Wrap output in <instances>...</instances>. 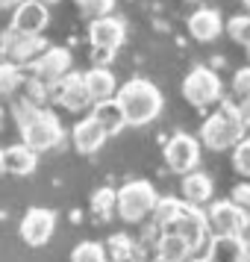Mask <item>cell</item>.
<instances>
[{"label":"cell","mask_w":250,"mask_h":262,"mask_svg":"<svg viewBox=\"0 0 250 262\" xmlns=\"http://www.w3.org/2000/svg\"><path fill=\"white\" fill-rule=\"evenodd\" d=\"M18 89H24V71H21V65L0 62V95L12 97Z\"/></svg>","instance_id":"d4e9b609"},{"label":"cell","mask_w":250,"mask_h":262,"mask_svg":"<svg viewBox=\"0 0 250 262\" xmlns=\"http://www.w3.org/2000/svg\"><path fill=\"white\" fill-rule=\"evenodd\" d=\"M247 242L244 236H212L206 242V259L209 262H244L247 259Z\"/></svg>","instance_id":"2e32d148"},{"label":"cell","mask_w":250,"mask_h":262,"mask_svg":"<svg viewBox=\"0 0 250 262\" xmlns=\"http://www.w3.org/2000/svg\"><path fill=\"white\" fill-rule=\"evenodd\" d=\"M183 209H186V201L171 198V194H168V198H159V201H156V206H153V212H150V221H153L150 227L162 233V230H168V227L177 221Z\"/></svg>","instance_id":"603a6c76"},{"label":"cell","mask_w":250,"mask_h":262,"mask_svg":"<svg viewBox=\"0 0 250 262\" xmlns=\"http://www.w3.org/2000/svg\"><path fill=\"white\" fill-rule=\"evenodd\" d=\"M153 253H156V262H189L194 256V250L189 248V242L179 238L174 230H162L156 236Z\"/></svg>","instance_id":"e0dca14e"},{"label":"cell","mask_w":250,"mask_h":262,"mask_svg":"<svg viewBox=\"0 0 250 262\" xmlns=\"http://www.w3.org/2000/svg\"><path fill=\"white\" fill-rule=\"evenodd\" d=\"M206 221H209V233L215 236H244L250 215L233 201H215L206 212Z\"/></svg>","instance_id":"52a82bcc"},{"label":"cell","mask_w":250,"mask_h":262,"mask_svg":"<svg viewBox=\"0 0 250 262\" xmlns=\"http://www.w3.org/2000/svg\"><path fill=\"white\" fill-rule=\"evenodd\" d=\"M92 118L106 130V136H118L124 127H127V118H124V109L115 97H109V100H97L95 109H92Z\"/></svg>","instance_id":"44dd1931"},{"label":"cell","mask_w":250,"mask_h":262,"mask_svg":"<svg viewBox=\"0 0 250 262\" xmlns=\"http://www.w3.org/2000/svg\"><path fill=\"white\" fill-rule=\"evenodd\" d=\"M241 139H244V124L238 118V106L230 100H221V106L203 121L200 142L209 150H233Z\"/></svg>","instance_id":"7a4b0ae2"},{"label":"cell","mask_w":250,"mask_h":262,"mask_svg":"<svg viewBox=\"0 0 250 262\" xmlns=\"http://www.w3.org/2000/svg\"><path fill=\"white\" fill-rule=\"evenodd\" d=\"M38 3H44V6H53V3H59V0H38Z\"/></svg>","instance_id":"8d00e7d4"},{"label":"cell","mask_w":250,"mask_h":262,"mask_svg":"<svg viewBox=\"0 0 250 262\" xmlns=\"http://www.w3.org/2000/svg\"><path fill=\"white\" fill-rule=\"evenodd\" d=\"M0 127H3V109H0Z\"/></svg>","instance_id":"f35d334b"},{"label":"cell","mask_w":250,"mask_h":262,"mask_svg":"<svg viewBox=\"0 0 250 262\" xmlns=\"http://www.w3.org/2000/svg\"><path fill=\"white\" fill-rule=\"evenodd\" d=\"M56 230V212L44 209V206H33L27 209V215L21 218V238H24L30 248H41L53 238Z\"/></svg>","instance_id":"8fae6325"},{"label":"cell","mask_w":250,"mask_h":262,"mask_svg":"<svg viewBox=\"0 0 250 262\" xmlns=\"http://www.w3.org/2000/svg\"><path fill=\"white\" fill-rule=\"evenodd\" d=\"M85 85L92 92V100H109V97L118 95V80L115 74L109 71L106 65H95L92 71H85Z\"/></svg>","instance_id":"7402d4cb"},{"label":"cell","mask_w":250,"mask_h":262,"mask_svg":"<svg viewBox=\"0 0 250 262\" xmlns=\"http://www.w3.org/2000/svg\"><path fill=\"white\" fill-rule=\"evenodd\" d=\"M233 168H236L241 177H250V136H244L233 147Z\"/></svg>","instance_id":"f1b7e54d"},{"label":"cell","mask_w":250,"mask_h":262,"mask_svg":"<svg viewBox=\"0 0 250 262\" xmlns=\"http://www.w3.org/2000/svg\"><path fill=\"white\" fill-rule=\"evenodd\" d=\"M183 201L189 203V206H200V203L212 201V177L209 174H203V171H189V174H183Z\"/></svg>","instance_id":"ffe728a7"},{"label":"cell","mask_w":250,"mask_h":262,"mask_svg":"<svg viewBox=\"0 0 250 262\" xmlns=\"http://www.w3.org/2000/svg\"><path fill=\"white\" fill-rule=\"evenodd\" d=\"M6 171V165H3V147H0V174Z\"/></svg>","instance_id":"d590c367"},{"label":"cell","mask_w":250,"mask_h":262,"mask_svg":"<svg viewBox=\"0 0 250 262\" xmlns=\"http://www.w3.org/2000/svg\"><path fill=\"white\" fill-rule=\"evenodd\" d=\"M189 33L197 38V41H203V45H206V41H215V38L224 33L221 12H218V9H206V6L197 9V12L189 18Z\"/></svg>","instance_id":"ac0fdd59"},{"label":"cell","mask_w":250,"mask_h":262,"mask_svg":"<svg viewBox=\"0 0 250 262\" xmlns=\"http://www.w3.org/2000/svg\"><path fill=\"white\" fill-rule=\"evenodd\" d=\"M38 112H41V106H36V103H30V100H15L12 106V115H15V124H18V130H24L30 121L36 118Z\"/></svg>","instance_id":"f546056e"},{"label":"cell","mask_w":250,"mask_h":262,"mask_svg":"<svg viewBox=\"0 0 250 262\" xmlns=\"http://www.w3.org/2000/svg\"><path fill=\"white\" fill-rule=\"evenodd\" d=\"M48 50L44 38L41 36H24V33H15L12 27L3 33V41H0V56L3 62H12V65H33V62Z\"/></svg>","instance_id":"ba28073f"},{"label":"cell","mask_w":250,"mask_h":262,"mask_svg":"<svg viewBox=\"0 0 250 262\" xmlns=\"http://www.w3.org/2000/svg\"><path fill=\"white\" fill-rule=\"evenodd\" d=\"M247 56H250V48H247Z\"/></svg>","instance_id":"7bdbcfd3"},{"label":"cell","mask_w":250,"mask_h":262,"mask_svg":"<svg viewBox=\"0 0 250 262\" xmlns=\"http://www.w3.org/2000/svg\"><path fill=\"white\" fill-rule=\"evenodd\" d=\"M168 230H174L179 238H186L194 253L200 248H206V242H209V221H206V212H200L197 206H189V203H186V209L179 212V218L168 227Z\"/></svg>","instance_id":"7c38bea8"},{"label":"cell","mask_w":250,"mask_h":262,"mask_svg":"<svg viewBox=\"0 0 250 262\" xmlns=\"http://www.w3.org/2000/svg\"><path fill=\"white\" fill-rule=\"evenodd\" d=\"M233 203H238L241 209H247L250 212V183H238L236 189H233V198H230Z\"/></svg>","instance_id":"d6a6232c"},{"label":"cell","mask_w":250,"mask_h":262,"mask_svg":"<svg viewBox=\"0 0 250 262\" xmlns=\"http://www.w3.org/2000/svg\"><path fill=\"white\" fill-rule=\"evenodd\" d=\"M50 24L48 6L38 0H21L12 9V30L24 33V36H41Z\"/></svg>","instance_id":"5bb4252c"},{"label":"cell","mask_w":250,"mask_h":262,"mask_svg":"<svg viewBox=\"0 0 250 262\" xmlns=\"http://www.w3.org/2000/svg\"><path fill=\"white\" fill-rule=\"evenodd\" d=\"M238 118H241L244 130H247V127H250V95L241 97V103H238Z\"/></svg>","instance_id":"836d02e7"},{"label":"cell","mask_w":250,"mask_h":262,"mask_svg":"<svg viewBox=\"0 0 250 262\" xmlns=\"http://www.w3.org/2000/svg\"><path fill=\"white\" fill-rule=\"evenodd\" d=\"M221 92H224L221 77H218L212 68H206V65L191 68V71L186 74V80H183V97L189 100L191 106H212V103H221Z\"/></svg>","instance_id":"5b68a950"},{"label":"cell","mask_w":250,"mask_h":262,"mask_svg":"<svg viewBox=\"0 0 250 262\" xmlns=\"http://www.w3.org/2000/svg\"><path fill=\"white\" fill-rule=\"evenodd\" d=\"M233 92H236L238 97L250 95V65H244V68H238V71L233 74Z\"/></svg>","instance_id":"1f68e13d"},{"label":"cell","mask_w":250,"mask_h":262,"mask_svg":"<svg viewBox=\"0 0 250 262\" xmlns=\"http://www.w3.org/2000/svg\"><path fill=\"white\" fill-rule=\"evenodd\" d=\"M21 136H24L27 147H33L36 154H41V150H53V147L65 139V130H62L59 118H56L50 109H41L36 118L21 130Z\"/></svg>","instance_id":"8992f818"},{"label":"cell","mask_w":250,"mask_h":262,"mask_svg":"<svg viewBox=\"0 0 250 262\" xmlns=\"http://www.w3.org/2000/svg\"><path fill=\"white\" fill-rule=\"evenodd\" d=\"M71 262H109V256L100 242H80L71 253Z\"/></svg>","instance_id":"4316f807"},{"label":"cell","mask_w":250,"mask_h":262,"mask_svg":"<svg viewBox=\"0 0 250 262\" xmlns=\"http://www.w3.org/2000/svg\"><path fill=\"white\" fill-rule=\"evenodd\" d=\"M224 30L230 33V38H233V41H238V45L250 48V15H236V18H230Z\"/></svg>","instance_id":"83f0119b"},{"label":"cell","mask_w":250,"mask_h":262,"mask_svg":"<svg viewBox=\"0 0 250 262\" xmlns=\"http://www.w3.org/2000/svg\"><path fill=\"white\" fill-rule=\"evenodd\" d=\"M200 162V142L189 133H174L165 142V165L174 174H189Z\"/></svg>","instance_id":"9c48e42d"},{"label":"cell","mask_w":250,"mask_h":262,"mask_svg":"<svg viewBox=\"0 0 250 262\" xmlns=\"http://www.w3.org/2000/svg\"><path fill=\"white\" fill-rule=\"evenodd\" d=\"M106 139H109L106 130H103L92 115L83 118V121H77V124H74V130H71V142H74V147H77V154H83V156L97 154V150L103 147Z\"/></svg>","instance_id":"9a60e30c"},{"label":"cell","mask_w":250,"mask_h":262,"mask_svg":"<svg viewBox=\"0 0 250 262\" xmlns=\"http://www.w3.org/2000/svg\"><path fill=\"white\" fill-rule=\"evenodd\" d=\"M130 262H147V259H130Z\"/></svg>","instance_id":"ab89813d"},{"label":"cell","mask_w":250,"mask_h":262,"mask_svg":"<svg viewBox=\"0 0 250 262\" xmlns=\"http://www.w3.org/2000/svg\"><path fill=\"white\" fill-rule=\"evenodd\" d=\"M80 9L92 18H103L115 9V0H80Z\"/></svg>","instance_id":"4dcf8cb0"},{"label":"cell","mask_w":250,"mask_h":262,"mask_svg":"<svg viewBox=\"0 0 250 262\" xmlns=\"http://www.w3.org/2000/svg\"><path fill=\"white\" fill-rule=\"evenodd\" d=\"M115 100L124 109V118H127V127H142V124H150L153 118H159L162 112V92L156 89L150 80H130L118 89Z\"/></svg>","instance_id":"6da1fadb"},{"label":"cell","mask_w":250,"mask_h":262,"mask_svg":"<svg viewBox=\"0 0 250 262\" xmlns=\"http://www.w3.org/2000/svg\"><path fill=\"white\" fill-rule=\"evenodd\" d=\"M189 3H200V0H189Z\"/></svg>","instance_id":"b9f144b4"},{"label":"cell","mask_w":250,"mask_h":262,"mask_svg":"<svg viewBox=\"0 0 250 262\" xmlns=\"http://www.w3.org/2000/svg\"><path fill=\"white\" fill-rule=\"evenodd\" d=\"M124 36H127L124 24L118 18H112V15H103V18L92 21L88 38H92V56H95L97 65H109V59L115 56V50L124 45Z\"/></svg>","instance_id":"277c9868"},{"label":"cell","mask_w":250,"mask_h":262,"mask_svg":"<svg viewBox=\"0 0 250 262\" xmlns=\"http://www.w3.org/2000/svg\"><path fill=\"white\" fill-rule=\"evenodd\" d=\"M103 248H106V256L112 262H130V259H135L139 245H135L127 233H115V236H109V242Z\"/></svg>","instance_id":"cb8c5ba5"},{"label":"cell","mask_w":250,"mask_h":262,"mask_svg":"<svg viewBox=\"0 0 250 262\" xmlns=\"http://www.w3.org/2000/svg\"><path fill=\"white\" fill-rule=\"evenodd\" d=\"M159 194L147 180H130L118 189V201H115V212L127 221V224H139L144 218H150Z\"/></svg>","instance_id":"3957f363"},{"label":"cell","mask_w":250,"mask_h":262,"mask_svg":"<svg viewBox=\"0 0 250 262\" xmlns=\"http://www.w3.org/2000/svg\"><path fill=\"white\" fill-rule=\"evenodd\" d=\"M21 0H0V9H15Z\"/></svg>","instance_id":"e575fe53"},{"label":"cell","mask_w":250,"mask_h":262,"mask_svg":"<svg viewBox=\"0 0 250 262\" xmlns=\"http://www.w3.org/2000/svg\"><path fill=\"white\" fill-rule=\"evenodd\" d=\"M244 3H247V12H250V0H244Z\"/></svg>","instance_id":"60d3db41"},{"label":"cell","mask_w":250,"mask_h":262,"mask_svg":"<svg viewBox=\"0 0 250 262\" xmlns=\"http://www.w3.org/2000/svg\"><path fill=\"white\" fill-rule=\"evenodd\" d=\"M3 165L9 174L15 177H27V174H33L38 165V154L33 147H27L24 142L18 144H9V147H3Z\"/></svg>","instance_id":"d6986e66"},{"label":"cell","mask_w":250,"mask_h":262,"mask_svg":"<svg viewBox=\"0 0 250 262\" xmlns=\"http://www.w3.org/2000/svg\"><path fill=\"white\" fill-rule=\"evenodd\" d=\"M30 71H33V77L41 80V83L56 85L65 74L71 71V50L68 48H48L33 65H30Z\"/></svg>","instance_id":"4fadbf2b"},{"label":"cell","mask_w":250,"mask_h":262,"mask_svg":"<svg viewBox=\"0 0 250 262\" xmlns=\"http://www.w3.org/2000/svg\"><path fill=\"white\" fill-rule=\"evenodd\" d=\"M53 100L59 103L62 109H71V112H83L85 106H92V92L85 85V74L68 71L59 83L53 85Z\"/></svg>","instance_id":"30bf717a"},{"label":"cell","mask_w":250,"mask_h":262,"mask_svg":"<svg viewBox=\"0 0 250 262\" xmlns=\"http://www.w3.org/2000/svg\"><path fill=\"white\" fill-rule=\"evenodd\" d=\"M189 262H209V259H206V256H200V259H194V256H191Z\"/></svg>","instance_id":"74e56055"},{"label":"cell","mask_w":250,"mask_h":262,"mask_svg":"<svg viewBox=\"0 0 250 262\" xmlns=\"http://www.w3.org/2000/svg\"><path fill=\"white\" fill-rule=\"evenodd\" d=\"M115 201H118V191L109 189V186H103V189H97L95 194H92V212H95L97 218L106 221L109 215L115 212Z\"/></svg>","instance_id":"484cf974"}]
</instances>
